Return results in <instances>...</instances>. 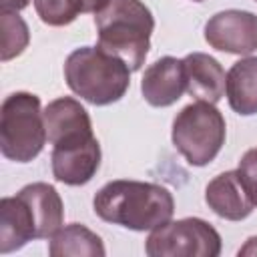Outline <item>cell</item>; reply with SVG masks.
Returning a JSON list of instances; mask_svg holds the SVG:
<instances>
[{"label": "cell", "mask_w": 257, "mask_h": 257, "mask_svg": "<svg viewBox=\"0 0 257 257\" xmlns=\"http://www.w3.org/2000/svg\"><path fill=\"white\" fill-rule=\"evenodd\" d=\"M92 209L106 223L131 231H153L173 219L175 199L163 185L116 179L96 191Z\"/></svg>", "instance_id": "cell-1"}, {"label": "cell", "mask_w": 257, "mask_h": 257, "mask_svg": "<svg viewBox=\"0 0 257 257\" xmlns=\"http://www.w3.org/2000/svg\"><path fill=\"white\" fill-rule=\"evenodd\" d=\"M98 48L120 58L131 72L141 70L151 48L155 18L141 0H110L94 14Z\"/></svg>", "instance_id": "cell-2"}, {"label": "cell", "mask_w": 257, "mask_h": 257, "mask_svg": "<svg viewBox=\"0 0 257 257\" xmlns=\"http://www.w3.org/2000/svg\"><path fill=\"white\" fill-rule=\"evenodd\" d=\"M64 80L82 100L104 106L120 100L131 86V68L98 46H82L68 54Z\"/></svg>", "instance_id": "cell-3"}, {"label": "cell", "mask_w": 257, "mask_h": 257, "mask_svg": "<svg viewBox=\"0 0 257 257\" xmlns=\"http://www.w3.org/2000/svg\"><path fill=\"white\" fill-rule=\"evenodd\" d=\"M46 124L40 98L18 90L4 98L0 106V151L8 161L30 163L46 145Z\"/></svg>", "instance_id": "cell-4"}, {"label": "cell", "mask_w": 257, "mask_h": 257, "mask_svg": "<svg viewBox=\"0 0 257 257\" xmlns=\"http://www.w3.org/2000/svg\"><path fill=\"white\" fill-rule=\"evenodd\" d=\"M227 124L221 110L205 100L191 102L177 112L171 139L191 167H205L225 145Z\"/></svg>", "instance_id": "cell-5"}, {"label": "cell", "mask_w": 257, "mask_h": 257, "mask_svg": "<svg viewBox=\"0 0 257 257\" xmlns=\"http://www.w3.org/2000/svg\"><path fill=\"white\" fill-rule=\"evenodd\" d=\"M145 251L149 257H217L221 235L205 219L185 217L153 229Z\"/></svg>", "instance_id": "cell-6"}, {"label": "cell", "mask_w": 257, "mask_h": 257, "mask_svg": "<svg viewBox=\"0 0 257 257\" xmlns=\"http://www.w3.org/2000/svg\"><path fill=\"white\" fill-rule=\"evenodd\" d=\"M205 40L221 52L251 54L257 50V16L247 10H221L207 20Z\"/></svg>", "instance_id": "cell-7"}, {"label": "cell", "mask_w": 257, "mask_h": 257, "mask_svg": "<svg viewBox=\"0 0 257 257\" xmlns=\"http://www.w3.org/2000/svg\"><path fill=\"white\" fill-rule=\"evenodd\" d=\"M44 124L48 143L54 147H70L94 137L88 110L70 96L54 98L44 108Z\"/></svg>", "instance_id": "cell-8"}, {"label": "cell", "mask_w": 257, "mask_h": 257, "mask_svg": "<svg viewBox=\"0 0 257 257\" xmlns=\"http://www.w3.org/2000/svg\"><path fill=\"white\" fill-rule=\"evenodd\" d=\"M141 92L151 106L165 108L175 104L187 92V74L183 58L163 56L145 68Z\"/></svg>", "instance_id": "cell-9"}, {"label": "cell", "mask_w": 257, "mask_h": 257, "mask_svg": "<svg viewBox=\"0 0 257 257\" xmlns=\"http://www.w3.org/2000/svg\"><path fill=\"white\" fill-rule=\"evenodd\" d=\"M52 175L58 183L80 187L86 185L100 167V145L96 137L70 147H54L50 155Z\"/></svg>", "instance_id": "cell-10"}, {"label": "cell", "mask_w": 257, "mask_h": 257, "mask_svg": "<svg viewBox=\"0 0 257 257\" xmlns=\"http://www.w3.org/2000/svg\"><path fill=\"white\" fill-rule=\"evenodd\" d=\"M205 203L215 215L227 221H243L255 207L237 171H225L209 181L205 189Z\"/></svg>", "instance_id": "cell-11"}, {"label": "cell", "mask_w": 257, "mask_h": 257, "mask_svg": "<svg viewBox=\"0 0 257 257\" xmlns=\"http://www.w3.org/2000/svg\"><path fill=\"white\" fill-rule=\"evenodd\" d=\"M187 74V92L211 104H217L225 96L227 74L221 62L205 52H191L183 58Z\"/></svg>", "instance_id": "cell-12"}, {"label": "cell", "mask_w": 257, "mask_h": 257, "mask_svg": "<svg viewBox=\"0 0 257 257\" xmlns=\"http://www.w3.org/2000/svg\"><path fill=\"white\" fill-rule=\"evenodd\" d=\"M36 237V223L26 201L16 197H4L0 201V253H12L22 249Z\"/></svg>", "instance_id": "cell-13"}, {"label": "cell", "mask_w": 257, "mask_h": 257, "mask_svg": "<svg viewBox=\"0 0 257 257\" xmlns=\"http://www.w3.org/2000/svg\"><path fill=\"white\" fill-rule=\"evenodd\" d=\"M32 211L36 223V237L50 239L64 223V203L58 191L48 183H30L18 191Z\"/></svg>", "instance_id": "cell-14"}, {"label": "cell", "mask_w": 257, "mask_h": 257, "mask_svg": "<svg viewBox=\"0 0 257 257\" xmlns=\"http://www.w3.org/2000/svg\"><path fill=\"white\" fill-rule=\"evenodd\" d=\"M225 92L237 114H257V56H245L229 68Z\"/></svg>", "instance_id": "cell-15"}, {"label": "cell", "mask_w": 257, "mask_h": 257, "mask_svg": "<svg viewBox=\"0 0 257 257\" xmlns=\"http://www.w3.org/2000/svg\"><path fill=\"white\" fill-rule=\"evenodd\" d=\"M52 257H104L106 249L102 239L80 223L60 227L48 245Z\"/></svg>", "instance_id": "cell-16"}, {"label": "cell", "mask_w": 257, "mask_h": 257, "mask_svg": "<svg viewBox=\"0 0 257 257\" xmlns=\"http://www.w3.org/2000/svg\"><path fill=\"white\" fill-rule=\"evenodd\" d=\"M0 22H2V48H0V58L2 62H8L16 56H20L28 42H30V32L28 24L18 12L2 10L0 12Z\"/></svg>", "instance_id": "cell-17"}, {"label": "cell", "mask_w": 257, "mask_h": 257, "mask_svg": "<svg viewBox=\"0 0 257 257\" xmlns=\"http://www.w3.org/2000/svg\"><path fill=\"white\" fill-rule=\"evenodd\" d=\"M38 18L48 26H66L82 14L80 0H34Z\"/></svg>", "instance_id": "cell-18"}, {"label": "cell", "mask_w": 257, "mask_h": 257, "mask_svg": "<svg viewBox=\"0 0 257 257\" xmlns=\"http://www.w3.org/2000/svg\"><path fill=\"white\" fill-rule=\"evenodd\" d=\"M237 173H239V177H241V181H243L253 205L257 207V147L245 151V155L239 161Z\"/></svg>", "instance_id": "cell-19"}, {"label": "cell", "mask_w": 257, "mask_h": 257, "mask_svg": "<svg viewBox=\"0 0 257 257\" xmlns=\"http://www.w3.org/2000/svg\"><path fill=\"white\" fill-rule=\"evenodd\" d=\"M80 2H82V14H86V12L96 14V12H100L110 0H80Z\"/></svg>", "instance_id": "cell-20"}, {"label": "cell", "mask_w": 257, "mask_h": 257, "mask_svg": "<svg viewBox=\"0 0 257 257\" xmlns=\"http://www.w3.org/2000/svg\"><path fill=\"white\" fill-rule=\"evenodd\" d=\"M30 4V0H0V8L2 10H10V12H20Z\"/></svg>", "instance_id": "cell-21"}, {"label": "cell", "mask_w": 257, "mask_h": 257, "mask_svg": "<svg viewBox=\"0 0 257 257\" xmlns=\"http://www.w3.org/2000/svg\"><path fill=\"white\" fill-rule=\"evenodd\" d=\"M239 255H257V237H249L247 243L239 249Z\"/></svg>", "instance_id": "cell-22"}, {"label": "cell", "mask_w": 257, "mask_h": 257, "mask_svg": "<svg viewBox=\"0 0 257 257\" xmlns=\"http://www.w3.org/2000/svg\"><path fill=\"white\" fill-rule=\"evenodd\" d=\"M193 2H203V0H193Z\"/></svg>", "instance_id": "cell-23"}, {"label": "cell", "mask_w": 257, "mask_h": 257, "mask_svg": "<svg viewBox=\"0 0 257 257\" xmlns=\"http://www.w3.org/2000/svg\"><path fill=\"white\" fill-rule=\"evenodd\" d=\"M255 2H257V0H255Z\"/></svg>", "instance_id": "cell-24"}]
</instances>
